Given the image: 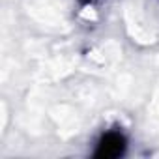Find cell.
I'll list each match as a JSON object with an SVG mask.
<instances>
[{"label":"cell","instance_id":"1","mask_svg":"<svg viewBox=\"0 0 159 159\" xmlns=\"http://www.w3.org/2000/svg\"><path fill=\"white\" fill-rule=\"evenodd\" d=\"M125 152V139L118 131H109L101 137L98 148H96V157L99 159H114L120 157Z\"/></svg>","mask_w":159,"mask_h":159}]
</instances>
